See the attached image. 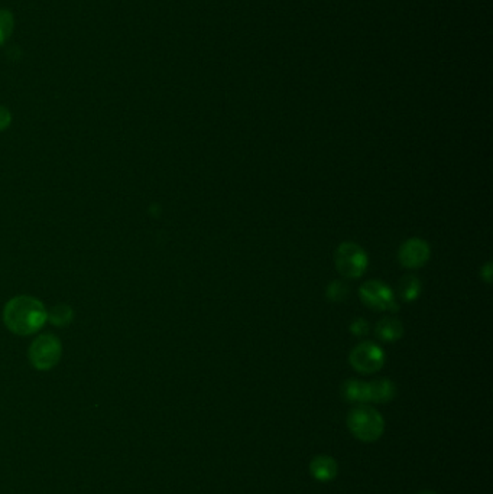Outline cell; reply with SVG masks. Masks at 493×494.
<instances>
[{
    "label": "cell",
    "mask_w": 493,
    "mask_h": 494,
    "mask_svg": "<svg viewBox=\"0 0 493 494\" xmlns=\"http://www.w3.org/2000/svg\"><path fill=\"white\" fill-rule=\"evenodd\" d=\"M337 270L348 279L361 277L368 268V255L361 246L351 241L341 243L334 255Z\"/></svg>",
    "instance_id": "4"
},
{
    "label": "cell",
    "mask_w": 493,
    "mask_h": 494,
    "mask_svg": "<svg viewBox=\"0 0 493 494\" xmlns=\"http://www.w3.org/2000/svg\"><path fill=\"white\" fill-rule=\"evenodd\" d=\"M62 356V344L54 334H42L35 338L28 350V359L33 369L47 372L54 369Z\"/></svg>",
    "instance_id": "3"
},
{
    "label": "cell",
    "mask_w": 493,
    "mask_h": 494,
    "mask_svg": "<svg viewBox=\"0 0 493 494\" xmlns=\"http://www.w3.org/2000/svg\"><path fill=\"white\" fill-rule=\"evenodd\" d=\"M418 494H437L436 491H431V490H426V491H419Z\"/></svg>",
    "instance_id": "18"
},
{
    "label": "cell",
    "mask_w": 493,
    "mask_h": 494,
    "mask_svg": "<svg viewBox=\"0 0 493 494\" xmlns=\"http://www.w3.org/2000/svg\"><path fill=\"white\" fill-rule=\"evenodd\" d=\"M350 330H351V333H353L355 335L362 337V335L368 334V331H369V324H368L363 318H358V320H355L353 323H351Z\"/></svg>",
    "instance_id": "16"
},
{
    "label": "cell",
    "mask_w": 493,
    "mask_h": 494,
    "mask_svg": "<svg viewBox=\"0 0 493 494\" xmlns=\"http://www.w3.org/2000/svg\"><path fill=\"white\" fill-rule=\"evenodd\" d=\"M341 394L348 402L366 403L369 402V384L366 381L350 379L343 384Z\"/></svg>",
    "instance_id": "10"
},
{
    "label": "cell",
    "mask_w": 493,
    "mask_h": 494,
    "mask_svg": "<svg viewBox=\"0 0 493 494\" xmlns=\"http://www.w3.org/2000/svg\"><path fill=\"white\" fill-rule=\"evenodd\" d=\"M311 476L320 483H329L336 478L339 473V466L333 456L317 455L310 463Z\"/></svg>",
    "instance_id": "8"
},
{
    "label": "cell",
    "mask_w": 493,
    "mask_h": 494,
    "mask_svg": "<svg viewBox=\"0 0 493 494\" xmlns=\"http://www.w3.org/2000/svg\"><path fill=\"white\" fill-rule=\"evenodd\" d=\"M2 318L6 328L16 335H32L48 323L45 305L29 295H19L8 301Z\"/></svg>",
    "instance_id": "1"
},
{
    "label": "cell",
    "mask_w": 493,
    "mask_h": 494,
    "mask_svg": "<svg viewBox=\"0 0 493 494\" xmlns=\"http://www.w3.org/2000/svg\"><path fill=\"white\" fill-rule=\"evenodd\" d=\"M369 402L386 403L394 399L397 394V387L394 381L388 379H376L369 381Z\"/></svg>",
    "instance_id": "9"
},
{
    "label": "cell",
    "mask_w": 493,
    "mask_h": 494,
    "mask_svg": "<svg viewBox=\"0 0 493 494\" xmlns=\"http://www.w3.org/2000/svg\"><path fill=\"white\" fill-rule=\"evenodd\" d=\"M13 18L8 11H0V42H4L12 32Z\"/></svg>",
    "instance_id": "15"
},
{
    "label": "cell",
    "mask_w": 493,
    "mask_h": 494,
    "mask_svg": "<svg viewBox=\"0 0 493 494\" xmlns=\"http://www.w3.org/2000/svg\"><path fill=\"white\" fill-rule=\"evenodd\" d=\"M361 298L363 304L375 311H398L395 295L390 287H386L380 280H369L362 285Z\"/></svg>",
    "instance_id": "5"
},
{
    "label": "cell",
    "mask_w": 493,
    "mask_h": 494,
    "mask_svg": "<svg viewBox=\"0 0 493 494\" xmlns=\"http://www.w3.org/2000/svg\"><path fill=\"white\" fill-rule=\"evenodd\" d=\"M74 320V309L67 304H58L47 309V321L55 327H67Z\"/></svg>",
    "instance_id": "12"
},
{
    "label": "cell",
    "mask_w": 493,
    "mask_h": 494,
    "mask_svg": "<svg viewBox=\"0 0 493 494\" xmlns=\"http://www.w3.org/2000/svg\"><path fill=\"white\" fill-rule=\"evenodd\" d=\"M402 323L394 318V316H385L376 326V335L382 341H397L400 337H402Z\"/></svg>",
    "instance_id": "11"
},
{
    "label": "cell",
    "mask_w": 493,
    "mask_h": 494,
    "mask_svg": "<svg viewBox=\"0 0 493 494\" xmlns=\"http://www.w3.org/2000/svg\"><path fill=\"white\" fill-rule=\"evenodd\" d=\"M348 297V287L346 282L334 280L327 288V298L333 302H341Z\"/></svg>",
    "instance_id": "14"
},
{
    "label": "cell",
    "mask_w": 493,
    "mask_h": 494,
    "mask_svg": "<svg viewBox=\"0 0 493 494\" xmlns=\"http://www.w3.org/2000/svg\"><path fill=\"white\" fill-rule=\"evenodd\" d=\"M347 427L359 441L375 442L385 431V420L375 408L362 403L348 412Z\"/></svg>",
    "instance_id": "2"
},
{
    "label": "cell",
    "mask_w": 493,
    "mask_h": 494,
    "mask_svg": "<svg viewBox=\"0 0 493 494\" xmlns=\"http://www.w3.org/2000/svg\"><path fill=\"white\" fill-rule=\"evenodd\" d=\"M11 123H12L11 112L6 108H4V105H0V132L8 129Z\"/></svg>",
    "instance_id": "17"
},
{
    "label": "cell",
    "mask_w": 493,
    "mask_h": 494,
    "mask_svg": "<svg viewBox=\"0 0 493 494\" xmlns=\"http://www.w3.org/2000/svg\"><path fill=\"white\" fill-rule=\"evenodd\" d=\"M385 363V352L375 343H362L353 348L350 355V364L356 372L372 374L382 369Z\"/></svg>",
    "instance_id": "6"
},
{
    "label": "cell",
    "mask_w": 493,
    "mask_h": 494,
    "mask_svg": "<svg viewBox=\"0 0 493 494\" xmlns=\"http://www.w3.org/2000/svg\"><path fill=\"white\" fill-rule=\"evenodd\" d=\"M419 291H421V284H419V279L416 276L407 275L401 279L400 295L404 301H407V302L414 301L419 295Z\"/></svg>",
    "instance_id": "13"
},
{
    "label": "cell",
    "mask_w": 493,
    "mask_h": 494,
    "mask_svg": "<svg viewBox=\"0 0 493 494\" xmlns=\"http://www.w3.org/2000/svg\"><path fill=\"white\" fill-rule=\"evenodd\" d=\"M398 258L405 268H421L430 259V246L421 239H409L401 246Z\"/></svg>",
    "instance_id": "7"
}]
</instances>
